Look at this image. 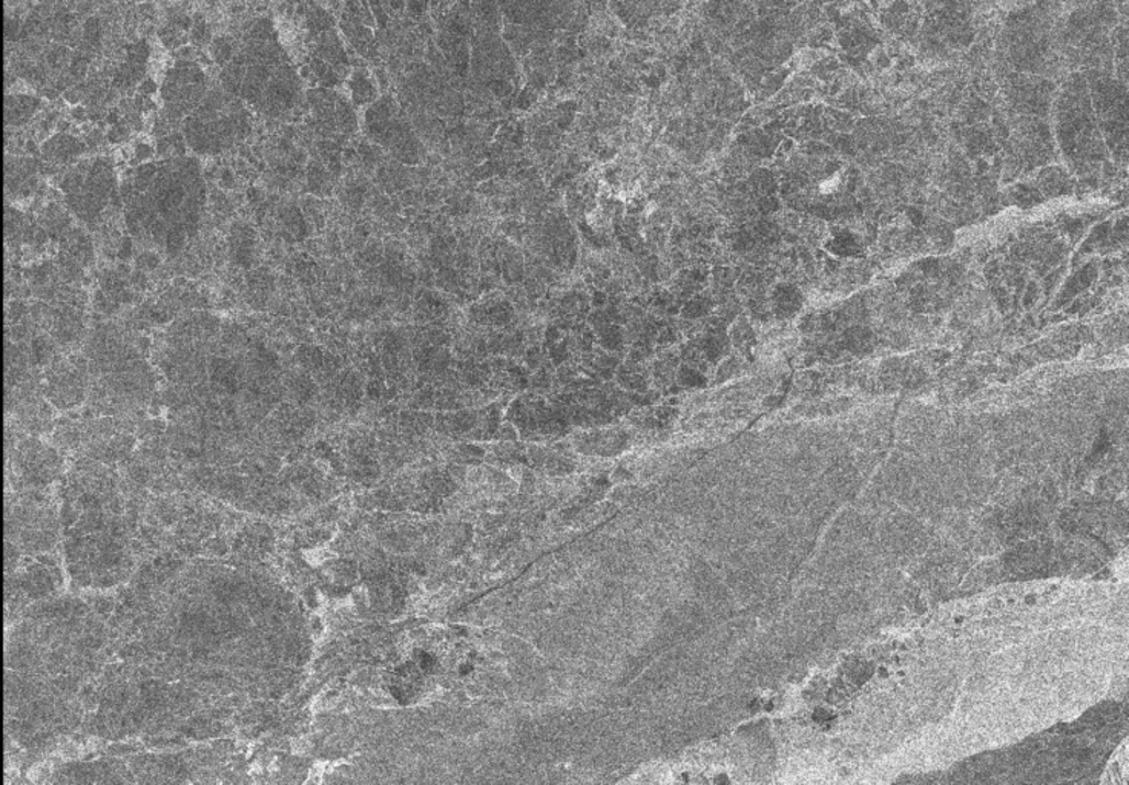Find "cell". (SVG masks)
<instances>
[{"label":"cell","mask_w":1129,"mask_h":785,"mask_svg":"<svg viewBox=\"0 0 1129 785\" xmlns=\"http://www.w3.org/2000/svg\"><path fill=\"white\" fill-rule=\"evenodd\" d=\"M125 220L142 245L177 255L199 231L206 188L193 160L145 165L122 188Z\"/></svg>","instance_id":"cell-1"},{"label":"cell","mask_w":1129,"mask_h":785,"mask_svg":"<svg viewBox=\"0 0 1129 785\" xmlns=\"http://www.w3.org/2000/svg\"><path fill=\"white\" fill-rule=\"evenodd\" d=\"M68 208L83 223L99 222L108 208L120 203L114 172L107 161L80 165L60 184Z\"/></svg>","instance_id":"cell-2"},{"label":"cell","mask_w":1129,"mask_h":785,"mask_svg":"<svg viewBox=\"0 0 1129 785\" xmlns=\"http://www.w3.org/2000/svg\"><path fill=\"white\" fill-rule=\"evenodd\" d=\"M85 369L79 363L62 361L53 367L48 373V385L46 394L54 405L59 408L75 407L85 400L87 393V379Z\"/></svg>","instance_id":"cell-3"}]
</instances>
